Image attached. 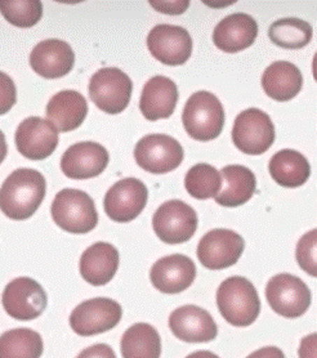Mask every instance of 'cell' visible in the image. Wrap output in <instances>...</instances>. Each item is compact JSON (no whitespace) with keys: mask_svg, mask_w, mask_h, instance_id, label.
Listing matches in <instances>:
<instances>
[{"mask_svg":"<svg viewBox=\"0 0 317 358\" xmlns=\"http://www.w3.org/2000/svg\"><path fill=\"white\" fill-rule=\"evenodd\" d=\"M47 191L41 171L20 168L0 187V210L9 220H26L39 209Z\"/></svg>","mask_w":317,"mask_h":358,"instance_id":"1","label":"cell"},{"mask_svg":"<svg viewBox=\"0 0 317 358\" xmlns=\"http://www.w3.org/2000/svg\"><path fill=\"white\" fill-rule=\"evenodd\" d=\"M217 306L222 317L237 327L252 325L260 313L257 289L245 277H230L220 284L217 290Z\"/></svg>","mask_w":317,"mask_h":358,"instance_id":"2","label":"cell"},{"mask_svg":"<svg viewBox=\"0 0 317 358\" xmlns=\"http://www.w3.org/2000/svg\"><path fill=\"white\" fill-rule=\"evenodd\" d=\"M182 124L188 136L196 141L218 138L225 127V110L220 99L206 90L196 92L185 105Z\"/></svg>","mask_w":317,"mask_h":358,"instance_id":"3","label":"cell"},{"mask_svg":"<svg viewBox=\"0 0 317 358\" xmlns=\"http://www.w3.org/2000/svg\"><path fill=\"white\" fill-rule=\"evenodd\" d=\"M50 213L58 227L70 234L84 235L97 227L94 201L80 189L65 188L59 191L52 203Z\"/></svg>","mask_w":317,"mask_h":358,"instance_id":"4","label":"cell"},{"mask_svg":"<svg viewBox=\"0 0 317 358\" xmlns=\"http://www.w3.org/2000/svg\"><path fill=\"white\" fill-rule=\"evenodd\" d=\"M132 92L133 83L120 69L104 67L90 78V99L106 114L122 113L129 105Z\"/></svg>","mask_w":317,"mask_h":358,"instance_id":"5","label":"cell"},{"mask_svg":"<svg viewBox=\"0 0 317 358\" xmlns=\"http://www.w3.org/2000/svg\"><path fill=\"white\" fill-rule=\"evenodd\" d=\"M232 142L246 155H262L267 152L275 142L274 122L269 115L260 108H248L235 119Z\"/></svg>","mask_w":317,"mask_h":358,"instance_id":"6","label":"cell"},{"mask_svg":"<svg viewBox=\"0 0 317 358\" xmlns=\"http://www.w3.org/2000/svg\"><path fill=\"white\" fill-rule=\"evenodd\" d=\"M197 214L181 200H171L159 206L153 217V227L165 244H183L195 235Z\"/></svg>","mask_w":317,"mask_h":358,"instance_id":"7","label":"cell"},{"mask_svg":"<svg viewBox=\"0 0 317 358\" xmlns=\"http://www.w3.org/2000/svg\"><path fill=\"white\" fill-rule=\"evenodd\" d=\"M266 298L274 312L285 318L301 317L312 301L309 286L300 277L289 273H280L269 280Z\"/></svg>","mask_w":317,"mask_h":358,"instance_id":"8","label":"cell"},{"mask_svg":"<svg viewBox=\"0 0 317 358\" xmlns=\"http://www.w3.org/2000/svg\"><path fill=\"white\" fill-rule=\"evenodd\" d=\"M185 152L177 139L167 134H150L134 147V159L139 168L153 174H165L177 169Z\"/></svg>","mask_w":317,"mask_h":358,"instance_id":"9","label":"cell"},{"mask_svg":"<svg viewBox=\"0 0 317 358\" xmlns=\"http://www.w3.org/2000/svg\"><path fill=\"white\" fill-rule=\"evenodd\" d=\"M122 317V306L108 298L83 301L70 315V326L80 336H92L113 330Z\"/></svg>","mask_w":317,"mask_h":358,"instance_id":"10","label":"cell"},{"mask_svg":"<svg viewBox=\"0 0 317 358\" xmlns=\"http://www.w3.org/2000/svg\"><path fill=\"white\" fill-rule=\"evenodd\" d=\"M1 303L10 317L31 321L45 310L48 298L39 282L30 277H18L6 286Z\"/></svg>","mask_w":317,"mask_h":358,"instance_id":"11","label":"cell"},{"mask_svg":"<svg viewBox=\"0 0 317 358\" xmlns=\"http://www.w3.org/2000/svg\"><path fill=\"white\" fill-rule=\"evenodd\" d=\"M245 249L243 237L235 231L211 229L197 245V258L205 268L225 269L236 264Z\"/></svg>","mask_w":317,"mask_h":358,"instance_id":"12","label":"cell"},{"mask_svg":"<svg viewBox=\"0 0 317 358\" xmlns=\"http://www.w3.org/2000/svg\"><path fill=\"white\" fill-rule=\"evenodd\" d=\"M147 47L153 57L167 66L185 65L192 55V39L181 26H155L147 36Z\"/></svg>","mask_w":317,"mask_h":358,"instance_id":"13","label":"cell"},{"mask_svg":"<svg viewBox=\"0 0 317 358\" xmlns=\"http://www.w3.org/2000/svg\"><path fill=\"white\" fill-rule=\"evenodd\" d=\"M148 191L143 182L137 178H124L107 191L104 206L107 217L114 222H132L143 212Z\"/></svg>","mask_w":317,"mask_h":358,"instance_id":"14","label":"cell"},{"mask_svg":"<svg viewBox=\"0 0 317 358\" xmlns=\"http://www.w3.org/2000/svg\"><path fill=\"white\" fill-rule=\"evenodd\" d=\"M17 150L30 160H44L58 146V131L48 120L31 116L24 119L17 128Z\"/></svg>","mask_w":317,"mask_h":358,"instance_id":"15","label":"cell"},{"mask_svg":"<svg viewBox=\"0 0 317 358\" xmlns=\"http://www.w3.org/2000/svg\"><path fill=\"white\" fill-rule=\"evenodd\" d=\"M110 156L105 147L96 142L75 143L66 150L61 169L67 178L90 179L105 171Z\"/></svg>","mask_w":317,"mask_h":358,"instance_id":"16","label":"cell"},{"mask_svg":"<svg viewBox=\"0 0 317 358\" xmlns=\"http://www.w3.org/2000/svg\"><path fill=\"white\" fill-rule=\"evenodd\" d=\"M169 327L174 336L186 343H208L218 335V327L211 313L192 304L173 310Z\"/></svg>","mask_w":317,"mask_h":358,"instance_id":"17","label":"cell"},{"mask_svg":"<svg viewBox=\"0 0 317 358\" xmlns=\"http://www.w3.org/2000/svg\"><path fill=\"white\" fill-rule=\"evenodd\" d=\"M196 266L191 258L182 254L164 257L154 263L150 280L155 289L164 294L185 292L195 281Z\"/></svg>","mask_w":317,"mask_h":358,"instance_id":"18","label":"cell"},{"mask_svg":"<svg viewBox=\"0 0 317 358\" xmlns=\"http://www.w3.org/2000/svg\"><path fill=\"white\" fill-rule=\"evenodd\" d=\"M75 55L70 44L59 39L43 41L33 49L30 65L35 73L45 79L62 78L73 70Z\"/></svg>","mask_w":317,"mask_h":358,"instance_id":"19","label":"cell"},{"mask_svg":"<svg viewBox=\"0 0 317 358\" xmlns=\"http://www.w3.org/2000/svg\"><path fill=\"white\" fill-rule=\"evenodd\" d=\"M258 36V24L246 13L225 17L213 31V43L226 53H237L249 48Z\"/></svg>","mask_w":317,"mask_h":358,"instance_id":"20","label":"cell"},{"mask_svg":"<svg viewBox=\"0 0 317 358\" xmlns=\"http://www.w3.org/2000/svg\"><path fill=\"white\" fill-rule=\"evenodd\" d=\"M178 102V88L176 83L165 76H154L145 84L139 110L150 122L171 117Z\"/></svg>","mask_w":317,"mask_h":358,"instance_id":"21","label":"cell"},{"mask_svg":"<svg viewBox=\"0 0 317 358\" xmlns=\"http://www.w3.org/2000/svg\"><path fill=\"white\" fill-rule=\"evenodd\" d=\"M119 268V252L114 245L96 243L83 252L79 269L83 278L93 286L108 284Z\"/></svg>","mask_w":317,"mask_h":358,"instance_id":"22","label":"cell"},{"mask_svg":"<svg viewBox=\"0 0 317 358\" xmlns=\"http://www.w3.org/2000/svg\"><path fill=\"white\" fill-rule=\"evenodd\" d=\"M88 115V103L76 90L58 92L47 105L48 122L57 131H71L82 125Z\"/></svg>","mask_w":317,"mask_h":358,"instance_id":"23","label":"cell"},{"mask_svg":"<svg viewBox=\"0 0 317 358\" xmlns=\"http://www.w3.org/2000/svg\"><path fill=\"white\" fill-rule=\"evenodd\" d=\"M303 87L301 70L288 61H276L269 65L262 76V88L269 97L286 102L293 99Z\"/></svg>","mask_w":317,"mask_h":358,"instance_id":"24","label":"cell"},{"mask_svg":"<svg viewBox=\"0 0 317 358\" xmlns=\"http://www.w3.org/2000/svg\"><path fill=\"white\" fill-rule=\"evenodd\" d=\"M220 177L226 182V186L216 196V203L226 208H237L252 199L257 188V179L249 168L228 165L222 169Z\"/></svg>","mask_w":317,"mask_h":358,"instance_id":"25","label":"cell"},{"mask_svg":"<svg viewBox=\"0 0 317 358\" xmlns=\"http://www.w3.org/2000/svg\"><path fill=\"white\" fill-rule=\"evenodd\" d=\"M269 171L271 178L285 188L301 187L311 176L309 160L301 152L289 148L271 157Z\"/></svg>","mask_w":317,"mask_h":358,"instance_id":"26","label":"cell"},{"mask_svg":"<svg viewBox=\"0 0 317 358\" xmlns=\"http://www.w3.org/2000/svg\"><path fill=\"white\" fill-rule=\"evenodd\" d=\"M120 350L122 358H160L162 339L154 326L139 322L122 334Z\"/></svg>","mask_w":317,"mask_h":358,"instance_id":"27","label":"cell"},{"mask_svg":"<svg viewBox=\"0 0 317 358\" xmlns=\"http://www.w3.org/2000/svg\"><path fill=\"white\" fill-rule=\"evenodd\" d=\"M44 344L41 334L20 327L0 336V358H41Z\"/></svg>","mask_w":317,"mask_h":358,"instance_id":"28","label":"cell"},{"mask_svg":"<svg viewBox=\"0 0 317 358\" xmlns=\"http://www.w3.org/2000/svg\"><path fill=\"white\" fill-rule=\"evenodd\" d=\"M312 26L301 18H281L271 24L269 36L274 44L284 49H302L312 41Z\"/></svg>","mask_w":317,"mask_h":358,"instance_id":"29","label":"cell"},{"mask_svg":"<svg viewBox=\"0 0 317 358\" xmlns=\"http://www.w3.org/2000/svg\"><path fill=\"white\" fill-rule=\"evenodd\" d=\"M220 171L209 164H197L186 174L185 186L188 194L197 200H208L216 197L222 189Z\"/></svg>","mask_w":317,"mask_h":358,"instance_id":"30","label":"cell"},{"mask_svg":"<svg viewBox=\"0 0 317 358\" xmlns=\"http://www.w3.org/2000/svg\"><path fill=\"white\" fill-rule=\"evenodd\" d=\"M0 12L9 24L21 29H27L33 27L41 21L43 16V4L39 0H0Z\"/></svg>","mask_w":317,"mask_h":358,"instance_id":"31","label":"cell"},{"mask_svg":"<svg viewBox=\"0 0 317 358\" xmlns=\"http://www.w3.org/2000/svg\"><path fill=\"white\" fill-rule=\"evenodd\" d=\"M316 245L317 231L314 228L301 237L295 249V258L300 267L314 277L317 276Z\"/></svg>","mask_w":317,"mask_h":358,"instance_id":"32","label":"cell"},{"mask_svg":"<svg viewBox=\"0 0 317 358\" xmlns=\"http://www.w3.org/2000/svg\"><path fill=\"white\" fill-rule=\"evenodd\" d=\"M17 90L15 82L6 73L0 71V116L7 114L16 105Z\"/></svg>","mask_w":317,"mask_h":358,"instance_id":"33","label":"cell"},{"mask_svg":"<svg viewBox=\"0 0 317 358\" xmlns=\"http://www.w3.org/2000/svg\"><path fill=\"white\" fill-rule=\"evenodd\" d=\"M76 358H118L114 350L107 344H94L83 350Z\"/></svg>","mask_w":317,"mask_h":358,"instance_id":"34","label":"cell"},{"mask_svg":"<svg viewBox=\"0 0 317 358\" xmlns=\"http://www.w3.org/2000/svg\"><path fill=\"white\" fill-rule=\"evenodd\" d=\"M151 6L165 15H182L190 6V1H151Z\"/></svg>","mask_w":317,"mask_h":358,"instance_id":"35","label":"cell"},{"mask_svg":"<svg viewBox=\"0 0 317 358\" xmlns=\"http://www.w3.org/2000/svg\"><path fill=\"white\" fill-rule=\"evenodd\" d=\"M316 339L317 335L314 333L302 341L300 358H316Z\"/></svg>","mask_w":317,"mask_h":358,"instance_id":"36","label":"cell"},{"mask_svg":"<svg viewBox=\"0 0 317 358\" xmlns=\"http://www.w3.org/2000/svg\"><path fill=\"white\" fill-rule=\"evenodd\" d=\"M246 358H285L284 352L277 347H263Z\"/></svg>","mask_w":317,"mask_h":358,"instance_id":"37","label":"cell"},{"mask_svg":"<svg viewBox=\"0 0 317 358\" xmlns=\"http://www.w3.org/2000/svg\"><path fill=\"white\" fill-rule=\"evenodd\" d=\"M7 152H8V147H7L6 137H4L3 131H0V164L3 163L4 159L7 157Z\"/></svg>","mask_w":317,"mask_h":358,"instance_id":"38","label":"cell"},{"mask_svg":"<svg viewBox=\"0 0 317 358\" xmlns=\"http://www.w3.org/2000/svg\"><path fill=\"white\" fill-rule=\"evenodd\" d=\"M186 358H220L216 353H213V352H209V350H197V352H194V353H191V355H188Z\"/></svg>","mask_w":317,"mask_h":358,"instance_id":"39","label":"cell"}]
</instances>
